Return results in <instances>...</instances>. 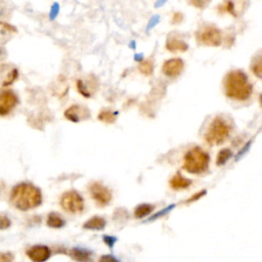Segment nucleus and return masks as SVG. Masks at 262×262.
I'll use <instances>...</instances> for the list:
<instances>
[{
  "label": "nucleus",
  "instance_id": "30",
  "mask_svg": "<svg viewBox=\"0 0 262 262\" xmlns=\"http://www.w3.org/2000/svg\"><path fill=\"white\" fill-rule=\"evenodd\" d=\"M250 146H251V140H250V142H248V143H247V145L244 147V149L242 150L241 152H240V153L237 155V160H238L239 158H241L242 156H243V155L245 154V152H247V150H249V148H250Z\"/></svg>",
  "mask_w": 262,
  "mask_h": 262
},
{
  "label": "nucleus",
  "instance_id": "29",
  "mask_svg": "<svg viewBox=\"0 0 262 262\" xmlns=\"http://www.w3.org/2000/svg\"><path fill=\"white\" fill-rule=\"evenodd\" d=\"M14 255L12 253H0V262H13Z\"/></svg>",
  "mask_w": 262,
  "mask_h": 262
},
{
  "label": "nucleus",
  "instance_id": "5",
  "mask_svg": "<svg viewBox=\"0 0 262 262\" xmlns=\"http://www.w3.org/2000/svg\"><path fill=\"white\" fill-rule=\"evenodd\" d=\"M60 206L69 213H80L84 209V200L76 190H70L60 198Z\"/></svg>",
  "mask_w": 262,
  "mask_h": 262
},
{
  "label": "nucleus",
  "instance_id": "12",
  "mask_svg": "<svg viewBox=\"0 0 262 262\" xmlns=\"http://www.w3.org/2000/svg\"><path fill=\"white\" fill-rule=\"evenodd\" d=\"M69 255L77 262H94V252L86 248H72L69 252Z\"/></svg>",
  "mask_w": 262,
  "mask_h": 262
},
{
  "label": "nucleus",
  "instance_id": "22",
  "mask_svg": "<svg viewBox=\"0 0 262 262\" xmlns=\"http://www.w3.org/2000/svg\"><path fill=\"white\" fill-rule=\"evenodd\" d=\"M18 78V70L17 69H13L11 70V72L8 73L7 75V78L4 80L2 85L3 86H8V85H11L12 83H14L15 80Z\"/></svg>",
  "mask_w": 262,
  "mask_h": 262
},
{
  "label": "nucleus",
  "instance_id": "26",
  "mask_svg": "<svg viewBox=\"0 0 262 262\" xmlns=\"http://www.w3.org/2000/svg\"><path fill=\"white\" fill-rule=\"evenodd\" d=\"M173 208H174V205H170L169 207L165 208L164 210H161L160 212H158L157 214H155L153 217H150V221H152V220H154V219H157V218H159V217H161V216H163V215L167 214V213L169 212V211H170V210H172Z\"/></svg>",
  "mask_w": 262,
  "mask_h": 262
},
{
  "label": "nucleus",
  "instance_id": "15",
  "mask_svg": "<svg viewBox=\"0 0 262 262\" xmlns=\"http://www.w3.org/2000/svg\"><path fill=\"white\" fill-rule=\"evenodd\" d=\"M107 221L100 216H94L90 218L84 224L83 227L85 229H92V230H102L106 227Z\"/></svg>",
  "mask_w": 262,
  "mask_h": 262
},
{
  "label": "nucleus",
  "instance_id": "8",
  "mask_svg": "<svg viewBox=\"0 0 262 262\" xmlns=\"http://www.w3.org/2000/svg\"><path fill=\"white\" fill-rule=\"evenodd\" d=\"M19 103L18 96L11 90H3L0 93V117L7 116Z\"/></svg>",
  "mask_w": 262,
  "mask_h": 262
},
{
  "label": "nucleus",
  "instance_id": "13",
  "mask_svg": "<svg viewBox=\"0 0 262 262\" xmlns=\"http://www.w3.org/2000/svg\"><path fill=\"white\" fill-rule=\"evenodd\" d=\"M166 48L172 53H185L188 49V45L177 36H169L166 42Z\"/></svg>",
  "mask_w": 262,
  "mask_h": 262
},
{
  "label": "nucleus",
  "instance_id": "14",
  "mask_svg": "<svg viewBox=\"0 0 262 262\" xmlns=\"http://www.w3.org/2000/svg\"><path fill=\"white\" fill-rule=\"evenodd\" d=\"M191 185V181L185 176L181 175L180 173L175 174L172 178L170 179V187L171 188H173L174 190H180V189H186Z\"/></svg>",
  "mask_w": 262,
  "mask_h": 262
},
{
  "label": "nucleus",
  "instance_id": "32",
  "mask_svg": "<svg viewBox=\"0 0 262 262\" xmlns=\"http://www.w3.org/2000/svg\"><path fill=\"white\" fill-rule=\"evenodd\" d=\"M5 56V52H4V48H2L1 46H0V59L3 58V56Z\"/></svg>",
  "mask_w": 262,
  "mask_h": 262
},
{
  "label": "nucleus",
  "instance_id": "9",
  "mask_svg": "<svg viewBox=\"0 0 262 262\" xmlns=\"http://www.w3.org/2000/svg\"><path fill=\"white\" fill-rule=\"evenodd\" d=\"M65 117L68 120L71 121V122L78 123L80 122V121L88 119L90 117V112H89V110L84 106L75 105V106H71L66 111Z\"/></svg>",
  "mask_w": 262,
  "mask_h": 262
},
{
  "label": "nucleus",
  "instance_id": "28",
  "mask_svg": "<svg viewBox=\"0 0 262 262\" xmlns=\"http://www.w3.org/2000/svg\"><path fill=\"white\" fill-rule=\"evenodd\" d=\"M98 262H120V261L114 255L108 254V255H103L102 257H100Z\"/></svg>",
  "mask_w": 262,
  "mask_h": 262
},
{
  "label": "nucleus",
  "instance_id": "25",
  "mask_svg": "<svg viewBox=\"0 0 262 262\" xmlns=\"http://www.w3.org/2000/svg\"><path fill=\"white\" fill-rule=\"evenodd\" d=\"M104 239V242H105V244L107 246H109V248L112 249L116 243V241H117V238L115 237H112V236H104L103 237Z\"/></svg>",
  "mask_w": 262,
  "mask_h": 262
},
{
  "label": "nucleus",
  "instance_id": "23",
  "mask_svg": "<svg viewBox=\"0 0 262 262\" xmlns=\"http://www.w3.org/2000/svg\"><path fill=\"white\" fill-rule=\"evenodd\" d=\"M11 219L3 214H0V229H6L11 226Z\"/></svg>",
  "mask_w": 262,
  "mask_h": 262
},
{
  "label": "nucleus",
  "instance_id": "3",
  "mask_svg": "<svg viewBox=\"0 0 262 262\" xmlns=\"http://www.w3.org/2000/svg\"><path fill=\"white\" fill-rule=\"evenodd\" d=\"M210 157L204 150L195 147L185 155L184 168L190 174H201L209 167Z\"/></svg>",
  "mask_w": 262,
  "mask_h": 262
},
{
  "label": "nucleus",
  "instance_id": "7",
  "mask_svg": "<svg viewBox=\"0 0 262 262\" xmlns=\"http://www.w3.org/2000/svg\"><path fill=\"white\" fill-rule=\"evenodd\" d=\"M89 193L95 201V203L100 207L107 206L112 200V194H111L109 188L100 183H94L90 185Z\"/></svg>",
  "mask_w": 262,
  "mask_h": 262
},
{
  "label": "nucleus",
  "instance_id": "31",
  "mask_svg": "<svg viewBox=\"0 0 262 262\" xmlns=\"http://www.w3.org/2000/svg\"><path fill=\"white\" fill-rule=\"evenodd\" d=\"M181 19H183V15H181L180 13H175L173 16V19H172V22L173 23H180Z\"/></svg>",
  "mask_w": 262,
  "mask_h": 262
},
{
  "label": "nucleus",
  "instance_id": "27",
  "mask_svg": "<svg viewBox=\"0 0 262 262\" xmlns=\"http://www.w3.org/2000/svg\"><path fill=\"white\" fill-rule=\"evenodd\" d=\"M205 195H206V190H201V191H199V193H197V194H195V195L191 196V198L187 199V200L186 201V203H193V202H195V201L201 199V198H202V197L205 196Z\"/></svg>",
  "mask_w": 262,
  "mask_h": 262
},
{
  "label": "nucleus",
  "instance_id": "4",
  "mask_svg": "<svg viewBox=\"0 0 262 262\" xmlns=\"http://www.w3.org/2000/svg\"><path fill=\"white\" fill-rule=\"evenodd\" d=\"M230 131L231 127L227 121L218 116L211 122L205 135V139L210 146H219L228 138Z\"/></svg>",
  "mask_w": 262,
  "mask_h": 262
},
{
  "label": "nucleus",
  "instance_id": "17",
  "mask_svg": "<svg viewBox=\"0 0 262 262\" xmlns=\"http://www.w3.org/2000/svg\"><path fill=\"white\" fill-rule=\"evenodd\" d=\"M154 210V206L150 205V204H142L139 205L135 208L134 210V216L135 218L137 219H140V218H144L148 215H150V213L153 212Z\"/></svg>",
  "mask_w": 262,
  "mask_h": 262
},
{
  "label": "nucleus",
  "instance_id": "11",
  "mask_svg": "<svg viewBox=\"0 0 262 262\" xmlns=\"http://www.w3.org/2000/svg\"><path fill=\"white\" fill-rule=\"evenodd\" d=\"M185 68V63L180 58H171L166 60L163 65L162 71L168 77H177L183 72Z\"/></svg>",
  "mask_w": 262,
  "mask_h": 262
},
{
  "label": "nucleus",
  "instance_id": "10",
  "mask_svg": "<svg viewBox=\"0 0 262 262\" xmlns=\"http://www.w3.org/2000/svg\"><path fill=\"white\" fill-rule=\"evenodd\" d=\"M27 255L33 262H45L52 256V251L47 246L35 245L27 251Z\"/></svg>",
  "mask_w": 262,
  "mask_h": 262
},
{
  "label": "nucleus",
  "instance_id": "19",
  "mask_svg": "<svg viewBox=\"0 0 262 262\" xmlns=\"http://www.w3.org/2000/svg\"><path fill=\"white\" fill-rule=\"evenodd\" d=\"M116 117H117V113H113V112H111V111H102V112H100L99 115L97 116V119L104 123L112 124L116 121Z\"/></svg>",
  "mask_w": 262,
  "mask_h": 262
},
{
  "label": "nucleus",
  "instance_id": "20",
  "mask_svg": "<svg viewBox=\"0 0 262 262\" xmlns=\"http://www.w3.org/2000/svg\"><path fill=\"white\" fill-rule=\"evenodd\" d=\"M138 69H139V71L142 72L144 75L150 76V75H152V73L154 71V63L150 59L144 60L143 63L139 64Z\"/></svg>",
  "mask_w": 262,
  "mask_h": 262
},
{
  "label": "nucleus",
  "instance_id": "16",
  "mask_svg": "<svg viewBox=\"0 0 262 262\" xmlns=\"http://www.w3.org/2000/svg\"><path fill=\"white\" fill-rule=\"evenodd\" d=\"M65 225H66V221L62 218V216L56 212L50 213L47 217V225L49 227L60 228V227L65 226Z\"/></svg>",
  "mask_w": 262,
  "mask_h": 262
},
{
  "label": "nucleus",
  "instance_id": "21",
  "mask_svg": "<svg viewBox=\"0 0 262 262\" xmlns=\"http://www.w3.org/2000/svg\"><path fill=\"white\" fill-rule=\"evenodd\" d=\"M251 70L257 77H261V71H262V67H261V56H258L255 59L254 63L251 66Z\"/></svg>",
  "mask_w": 262,
  "mask_h": 262
},
{
  "label": "nucleus",
  "instance_id": "2",
  "mask_svg": "<svg viewBox=\"0 0 262 262\" xmlns=\"http://www.w3.org/2000/svg\"><path fill=\"white\" fill-rule=\"evenodd\" d=\"M11 203L21 211L31 210L41 205L42 194L38 187L31 184H19L12 190Z\"/></svg>",
  "mask_w": 262,
  "mask_h": 262
},
{
  "label": "nucleus",
  "instance_id": "1",
  "mask_svg": "<svg viewBox=\"0 0 262 262\" xmlns=\"http://www.w3.org/2000/svg\"><path fill=\"white\" fill-rule=\"evenodd\" d=\"M225 92L228 98L243 102L251 96L253 86L242 70H234L227 73L225 78Z\"/></svg>",
  "mask_w": 262,
  "mask_h": 262
},
{
  "label": "nucleus",
  "instance_id": "24",
  "mask_svg": "<svg viewBox=\"0 0 262 262\" xmlns=\"http://www.w3.org/2000/svg\"><path fill=\"white\" fill-rule=\"evenodd\" d=\"M221 12H226L231 15H235V6L233 2H225L223 6H221Z\"/></svg>",
  "mask_w": 262,
  "mask_h": 262
},
{
  "label": "nucleus",
  "instance_id": "6",
  "mask_svg": "<svg viewBox=\"0 0 262 262\" xmlns=\"http://www.w3.org/2000/svg\"><path fill=\"white\" fill-rule=\"evenodd\" d=\"M199 41L208 46H219L221 44V32L214 26H206L198 33Z\"/></svg>",
  "mask_w": 262,
  "mask_h": 262
},
{
  "label": "nucleus",
  "instance_id": "18",
  "mask_svg": "<svg viewBox=\"0 0 262 262\" xmlns=\"http://www.w3.org/2000/svg\"><path fill=\"white\" fill-rule=\"evenodd\" d=\"M233 156V153H231V150L229 149H224L221 150L220 152L217 155V159H216V164L217 166H224L227 161Z\"/></svg>",
  "mask_w": 262,
  "mask_h": 262
}]
</instances>
